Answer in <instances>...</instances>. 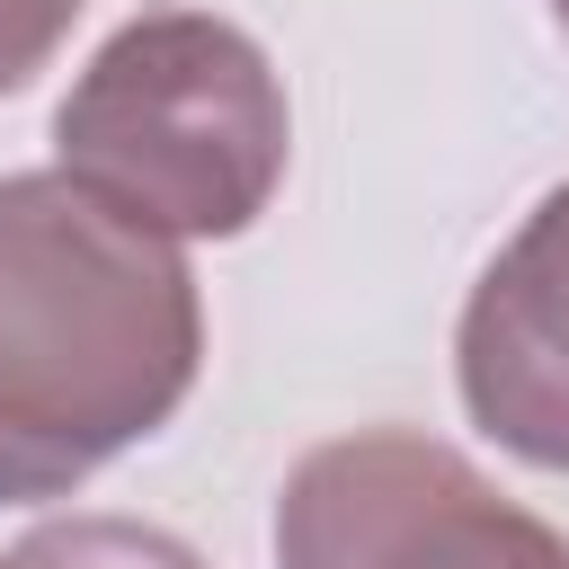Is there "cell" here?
Returning <instances> with one entry per match:
<instances>
[{
    "mask_svg": "<svg viewBox=\"0 0 569 569\" xmlns=\"http://www.w3.org/2000/svg\"><path fill=\"white\" fill-rule=\"evenodd\" d=\"M204 373V302L178 240L71 169L0 178V507L71 498L178 418Z\"/></svg>",
    "mask_w": 569,
    "mask_h": 569,
    "instance_id": "obj_1",
    "label": "cell"
},
{
    "mask_svg": "<svg viewBox=\"0 0 569 569\" xmlns=\"http://www.w3.org/2000/svg\"><path fill=\"white\" fill-rule=\"evenodd\" d=\"M293 160L267 44L213 9L124 18L53 107V169L160 240H240Z\"/></svg>",
    "mask_w": 569,
    "mask_h": 569,
    "instance_id": "obj_2",
    "label": "cell"
},
{
    "mask_svg": "<svg viewBox=\"0 0 569 569\" xmlns=\"http://www.w3.org/2000/svg\"><path fill=\"white\" fill-rule=\"evenodd\" d=\"M276 569H569V533L418 427L311 445L276 489Z\"/></svg>",
    "mask_w": 569,
    "mask_h": 569,
    "instance_id": "obj_3",
    "label": "cell"
},
{
    "mask_svg": "<svg viewBox=\"0 0 569 569\" xmlns=\"http://www.w3.org/2000/svg\"><path fill=\"white\" fill-rule=\"evenodd\" d=\"M453 382L489 445L569 471V178L480 267L453 320Z\"/></svg>",
    "mask_w": 569,
    "mask_h": 569,
    "instance_id": "obj_4",
    "label": "cell"
},
{
    "mask_svg": "<svg viewBox=\"0 0 569 569\" xmlns=\"http://www.w3.org/2000/svg\"><path fill=\"white\" fill-rule=\"evenodd\" d=\"M0 569H204L196 542L142 516H53L0 551Z\"/></svg>",
    "mask_w": 569,
    "mask_h": 569,
    "instance_id": "obj_5",
    "label": "cell"
},
{
    "mask_svg": "<svg viewBox=\"0 0 569 569\" xmlns=\"http://www.w3.org/2000/svg\"><path fill=\"white\" fill-rule=\"evenodd\" d=\"M80 0H0V98H18L71 36Z\"/></svg>",
    "mask_w": 569,
    "mask_h": 569,
    "instance_id": "obj_6",
    "label": "cell"
},
{
    "mask_svg": "<svg viewBox=\"0 0 569 569\" xmlns=\"http://www.w3.org/2000/svg\"><path fill=\"white\" fill-rule=\"evenodd\" d=\"M551 18H560V36H569V0H551Z\"/></svg>",
    "mask_w": 569,
    "mask_h": 569,
    "instance_id": "obj_7",
    "label": "cell"
}]
</instances>
